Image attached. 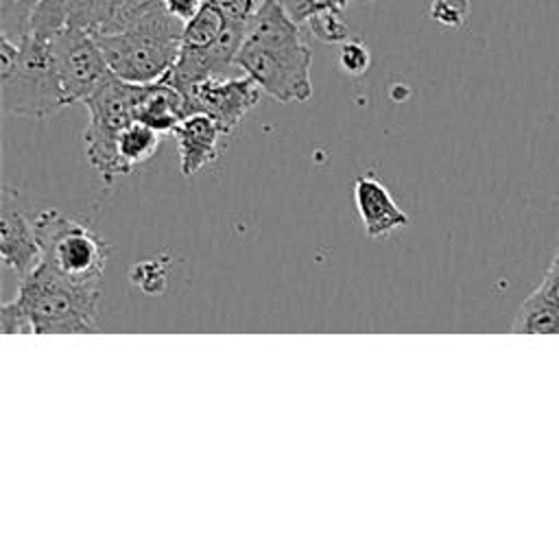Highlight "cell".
I'll return each instance as SVG.
<instances>
[{"mask_svg": "<svg viewBox=\"0 0 559 559\" xmlns=\"http://www.w3.org/2000/svg\"><path fill=\"white\" fill-rule=\"evenodd\" d=\"M236 68L280 103L310 100L312 52L284 0H260L236 55Z\"/></svg>", "mask_w": 559, "mask_h": 559, "instance_id": "6da1fadb", "label": "cell"}, {"mask_svg": "<svg viewBox=\"0 0 559 559\" xmlns=\"http://www.w3.org/2000/svg\"><path fill=\"white\" fill-rule=\"evenodd\" d=\"M103 280H70L39 262L2 304L4 334H87L100 330Z\"/></svg>", "mask_w": 559, "mask_h": 559, "instance_id": "7a4b0ae2", "label": "cell"}, {"mask_svg": "<svg viewBox=\"0 0 559 559\" xmlns=\"http://www.w3.org/2000/svg\"><path fill=\"white\" fill-rule=\"evenodd\" d=\"M2 111L22 118H50L66 107L50 37L26 33L17 41L0 33Z\"/></svg>", "mask_w": 559, "mask_h": 559, "instance_id": "3957f363", "label": "cell"}, {"mask_svg": "<svg viewBox=\"0 0 559 559\" xmlns=\"http://www.w3.org/2000/svg\"><path fill=\"white\" fill-rule=\"evenodd\" d=\"M183 22L164 7L124 31L94 35L111 72L129 83H153L168 74L181 48Z\"/></svg>", "mask_w": 559, "mask_h": 559, "instance_id": "277c9868", "label": "cell"}, {"mask_svg": "<svg viewBox=\"0 0 559 559\" xmlns=\"http://www.w3.org/2000/svg\"><path fill=\"white\" fill-rule=\"evenodd\" d=\"M138 92L140 83H129L114 74L85 98L90 120L83 129V148L90 166L98 173L105 186H111L120 175L131 173L120 157L118 135L135 120Z\"/></svg>", "mask_w": 559, "mask_h": 559, "instance_id": "5b68a950", "label": "cell"}, {"mask_svg": "<svg viewBox=\"0 0 559 559\" xmlns=\"http://www.w3.org/2000/svg\"><path fill=\"white\" fill-rule=\"evenodd\" d=\"M41 262L70 280H103L109 245L87 225L59 210H44L35 218Z\"/></svg>", "mask_w": 559, "mask_h": 559, "instance_id": "8992f818", "label": "cell"}, {"mask_svg": "<svg viewBox=\"0 0 559 559\" xmlns=\"http://www.w3.org/2000/svg\"><path fill=\"white\" fill-rule=\"evenodd\" d=\"M66 107L85 103L109 76H114L96 37L79 26H63L50 37Z\"/></svg>", "mask_w": 559, "mask_h": 559, "instance_id": "52a82bcc", "label": "cell"}, {"mask_svg": "<svg viewBox=\"0 0 559 559\" xmlns=\"http://www.w3.org/2000/svg\"><path fill=\"white\" fill-rule=\"evenodd\" d=\"M260 85L249 76H223V79H207L192 85L183 98L188 114L203 111L212 116L229 135L245 116L258 105L260 100Z\"/></svg>", "mask_w": 559, "mask_h": 559, "instance_id": "ba28073f", "label": "cell"}, {"mask_svg": "<svg viewBox=\"0 0 559 559\" xmlns=\"http://www.w3.org/2000/svg\"><path fill=\"white\" fill-rule=\"evenodd\" d=\"M0 258L20 280L41 262V245L35 223L22 212L11 190L2 192L0 205Z\"/></svg>", "mask_w": 559, "mask_h": 559, "instance_id": "9c48e42d", "label": "cell"}, {"mask_svg": "<svg viewBox=\"0 0 559 559\" xmlns=\"http://www.w3.org/2000/svg\"><path fill=\"white\" fill-rule=\"evenodd\" d=\"M173 135L179 153V170L183 177H192L221 157V140L227 133L212 116L192 111L179 120Z\"/></svg>", "mask_w": 559, "mask_h": 559, "instance_id": "30bf717a", "label": "cell"}, {"mask_svg": "<svg viewBox=\"0 0 559 559\" xmlns=\"http://www.w3.org/2000/svg\"><path fill=\"white\" fill-rule=\"evenodd\" d=\"M354 203L369 238H382L408 225V214L395 203L389 188L371 173L354 181Z\"/></svg>", "mask_w": 559, "mask_h": 559, "instance_id": "8fae6325", "label": "cell"}, {"mask_svg": "<svg viewBox=\"0 0 559 559\" xmlns=\"http://www.w3.org/2000/svg\"><path fill=\"white\" fill-rule=\"evenodd\" d=\"M511 332L559 334V247L542 284L520 304Z\"/></svg>", "mask_w": 559, "mask_h": 559, "instance_id": "7c38bea8", "label": "cell"}, {"mask_svg": "<svg viewBox=\"0 0 559 559\" xmlns=\"http://www.w3.org/2000/svg\"><path fill=\"white\" fill-rule=\"evenodd\" d=\"M186 116V98L175 85H170L164 79L153 83H140L135 120L157 129L159 133H173V129Z\"/></svg>", "mask_w": 559, "mask_h": 559, "instance_id": "4fadbf2b", "label": "cell"}, {"mask_svg": "<svg viewBox=\"0 0 559 559\" xmlns=\"http://www.w3.org/2000/svg\"><path fill=\"white\" fill-rule=\"evenodd\" d=\"M162 135L164 133H159L157 129H153L140 120L129 122L118 135V151H120V157L127 164V168L133 170V166L148 162L157 153V148L162 144Z\"/></svg>", "mask_w": 559, "mask_h": 559, "instance_id": "5bb4252c", "label": "cell"}, {"mask_svg": "<svg viewBox=\"0 0 559 559\" xmlns=\"http://www.w3.org/2000/svg\"><path fill=\"white\" fill-rule=\"evenodd\" d=\"M227 17L225 13L214 7L212 2H203V7L183 24L181 31V46L186 48H205L210 44H214L225 26H227Z\"/></svg>", "mask_w": 559, "mask_h": 559, "instance_id": "9a60e30c", "label": "cell"}, {"mask_svg": "<svg viewBox=\"0 0 559 559\" xmlns=\"http://www.w3.org/2000/svg\"><path fill=\"white\" fill-rule=\"evenodd\" d=\"M306 24L310 33L323 44H343L345 39L352 37L349 24L345 20V11L341 9L317 11L306 20Z\"/></svg>", "mask_w": 559, "mask_h": 559, "instance_id": "2e32d148", "label": "cell"}, {"mask_svg": "<svg viewBox=\"0 0 559 559\" xmlns=\"http://www.w3.org/2000/svg\"><path fill=\"white\" fill-rule=\"evenodd\" d=\"M72 0H37L31 15V33L52 37L68 26V9Z\"/></svg>", "mask_w": 559, "mask_h": 559, "instance_id": "e0dca14e", "label": "cell"}, {"mask_svg": "<svg viewBox=\"0 0 559 559\" xmlns=\"http://www.w3.org/2000/svg\"><path fill=\"white\" fill-rule=\"evenodd\" d=\"M166 280H168V264L162 258L135 262L129 269V282L146 295L162 293L166 288Z\"/></svg>", "mask_w": 559, "mask_h": 559, "instance_id": "ac0fdd59", "label": "cell"}, {"mask_svg": "<svg viewBox=\"0 0 559 559\" xmlns=\"http://www.w3.org/2000/svg\"><path fill=\"white\" fill-rule=\"evenodd\" d=\"M428 15L443 31H456L467 22L469 0H432Z\"/></svg>", "mask_w": 559, "mask_h": 559, "instance_id": "d6986e66", "label": "cell"}, {"mask_svg": "<svg viewBox=\"0 0 559 559\" xmlns=\"http://www.w3.org/2000/svg\"><path fill=\"white\" fill-rule=\"evenodd\" d=\"M338 66L349 76H362L371 66V52L360 37H349L341 44Z\"/></svg>", "mask_w": 559, "mask_h": 559, "instance_id": "ffe728a7", "label": "cell"}, {"mask_svg": "<svg viewBox=\"0 0 559 559\" xmlns=\"http://www.w3.org/2000/svg\"><path fill=\"white\" fill-rule=\"evenodd\" d=\"M354 2H373V0H284V7L295 22L306 24V20L317 11H323V9L345 11Z\"/></svg>", "mask_w": 559, "mask_h": 559, "instance_id": "44dd1931", "label": "cell"}, {"mask_svg": "<svg viewBox=\"0 0 559 559\" xmlns=\"http://www.w3.org/2000/svg\"><path fill=\"white\" fill-rule=\"evenodd\" d=\"M203 2L205 0H164V9L186 24L203 7Z\"/></svg>", "mask_w": 559, "mask_h": 559, "instance_id": "7402d4cb", "label": "cell"}, {"mask_svg": "<svg viewBox=\"0 0 559 559\" xmlns=\"http://www.w3.org/2000/svg\"><path fill=\"white\" fill-rule=\"evenodd\" d=\"M28 2H33V4H35V2H37V0H28Z\"/></svg>", "mask_w": 559, "mask_h": 559, "instance_id": "603a6c76", "label": "cell"}]
</instances>
